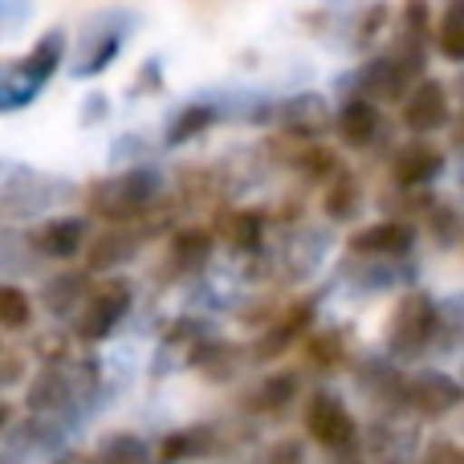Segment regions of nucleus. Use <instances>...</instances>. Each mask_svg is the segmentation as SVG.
<instances>
[{
	"label": "nucleus",
	"instance_id": "nucleus-1",
	"mask_svg": "<svg viewBox=\"0 0 464 464\" xmlns=\"http://www.w3.org/2000/svg\"><path fill=\"white\" fill-rule=\"evenodd\" d=\"M305 424H310L314 440H322L326 449H343V444L354 440L351 416H346V411L338 408L334 400H314V403H310V416H305Z\"/></svg>",
	"mask_w": 464,
	"mask_h": 464
},
{
	"label": "nucleus",
	"instance_id": "nucleus-7",
	"mask_svg": "<svg viewBox=\"0 0 464 464\" xmlns=\"http://www.w3.org/2000/svg\"><path fill=\"white\" fill-rule=\"evenodd\" d=\"M78 237H82V225L78 220H65V225H49L45 232H41L37 245L45 248V253H53V256H65V253H73Z\"/></svg>",
	"mask_w": 464,
	"mask_h": 464
},
{
	"label": "nucleus",
	"instance_id": "nucleus-3",
	"mask_svg": "<svg viewBox=\"0 0 464 464\" xmlns=\"http://www.w3.org/2000/svg\"><path fill=\"white\" fill-rule=\"evenodd\" d=\"M408 127L411 130H432L444 122V114H449V102H444V90L436 86V82H428V86L416 90V98L408 102Z\"/></svg>",
	"mask_w": 464,
	"mask_h": 464
},
{
	"label": "nucleus",
	"instance_id": "nucleus-13",
	"mask_svg": "<svg viewBox=\"0 0 464 464\" xmlns=\"http://www.w3.org/2000/svg\"><path fill=\"white\" fill-rule=\"evenodd\" d=\"M457 139H464V119H460V130H457Z\"/></svg>",
	"mask_w": 464,
	"mask_h": 464
},
{
	"label": "nucleus",
	"instance_id": "nucleus-5",
	"mask_svg": "<svg viewBox=\"0 0 464 464\" xmlns=\"http://www.w3.org/2000/svg\"><path fill=\"white\" fill-rule=\"evenodd\" d=\"M359 253H403L411 245V232L403 225H375L351 240Z\"/></svg>",
	"mask_w": 464,
	"mask_h": 464
},
{
	"label": "nucleus",
	"instance_id": "nucleus-6",
	"mask_svg": "<svg viewBox=\"0 0 464 464\" xmlns=\"http://www.w3.org/2000/svg\"><path fill=\"white\" fill-rule=\"evenodd\" d=\"M375 135V106L371 102H351L343 114V139L346 143H367Z\"/></svg>",
	"mask_w": 464,
	"mask_h": 464
},
{
	"label": "nucleus",
	"instance_id": "nucleus-2",
	"mask_svg": "<svg viewBox=\"0 0 464 464\" xmlns=\"http://www.w3.org/2000/svg\"><path fill=\"white\" fill-rule=\"evenodd\" d=\"M127 302H130V294H127V285H122V281L102 285V289H98V297H94V305H90V314L82 318V334H86V338L106 334V330H111V322L127 310Z\"/></svg>",
	"mask_w": 464,
	"mask_h": 464
},
{
	"label": "nucleus",
	"instance_id": "nucleus-4",
	"mask_svg": "<svg viewBox=\"0 0 464 464\" xmlns=\"http://www.w3.org/2000/svg\"><path fill=\"white\" fill-rule=\"evenodd\" d=\"M436 171H440V151L436 147H408V151L395 160V179L400 184H424V179H432Z\"/></svg>",
	"mask_w": 464,
	"mask_h": 464
},
{
	"label": "nucleus",
	"instance_id": "nucleus-11",
	"mask_svg": "<svg viewBox=\"0 0 464 464\" xmlns=\"http://www.w3.org/2000/svg\"><path fill=\"white\" fill-rule=\"evenodd\" d=\"M351 192H354V179L343 176V179H338V188L330 192V200H326V212H330V217H346V212H351V204H354Z\"/></svg>",
	"mask_w": 464,
	"mask_h": 464
},
{
	"label": "nucleus",
	"instance_id": "nucleus-9",
	"mask_svg": "<svg viewBox=\"0 0 464 464\" xmlns=\"http://www.w3.org/2000/svg\"><path fill=\"white\" fill-rule=\"evenodd\" d=\"M228 240L240 248H253L256 240H261V217H256V212H237V217H228Z\"/></svg>",
	"mask_w": 464,
	"mask_h": 464
},
{
	"label": "nucleus",
	"instance_id": "nucleus-10",
	"mask_svg": "<svg viewBox=\"0 0 464 464\" xmlns=\"http://www.w3.org/2000/svg\"><path fill=\"white\" fill-rule=\"evenodd\" d=\"M440 49L449 57H464V5H457L444 21V33H440Z\"/></svg>",
	"mask_w": 464,
	"mask_h": 464
},
{
	"label": "nucleus",
	"instance_id": "nucleus-8",
	"mask_svg": "<svg viewBox=\"0 0 464 464\" xmlns=\"http://www.w3.org/2000/svg\"><path fill=\"white\" fill-rule=\"evenodd\" d=\"M29 302H24V294L21 289H0V322H5L8 330H24L29 326Z\"/></svg>",
	"mask_w": 464,
	"mask_h": 464
},
{
	"label": "nucleus",
	"instance_id": "nucleus-12",
	"mask_svg": "<svg viewBox=\"0 0 464 464\" xmlns=\"http://www.w3.org/2000/svg\"><path fill=\"white\" fill-rule=\"evenodd\" d=\"M208 245H212L208 232H192V228H188V232H179V237H176V253L179 256H204V253H208Z\"/></svg>",
	"mask_w": 464,
	"mask_h": 464
}]
</instances>
